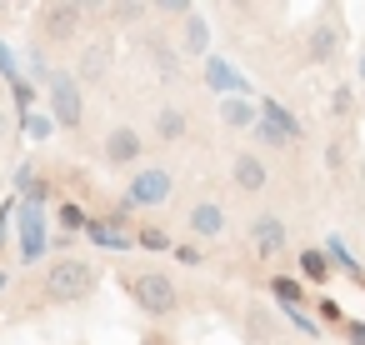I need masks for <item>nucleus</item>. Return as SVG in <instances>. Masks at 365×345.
Returning a JSON list of instances; mask_svg holds the SVG:
<instances>
[{"instance_id": "15", "label": "nucleus", "mask_w": 365, "mask_h": 345, "mask_svg": "<svg viewBox=\"0 0 365 345\" xmlns=\"http://www.w3.org/2000/svg\"><path fill=\"white\" fill-rule=\"evenodd\" d=\"M300 270H305V280H325V275H330V260H325L320 250H305V255H300Z\"/></svg>"}, {"instance_id": "2", "label": "nucleus", "mask_w": 365, "mask_h": 345, "mask_svg": "<svg viewBox=\"0 0 365 345\" xmlns=\"http://www.w3.org/2000/svg\"><path fill=\"white\" fill-rule=\"evenodd\" d=\"M130 300H135L145 315L165 320V315L180 310V285H175L165 270H140V275H130Z\"/></svg>"}, {"instance_id": "4", "label": "nucleus", "mask_w": 365, "mask_h": 345, "mask_svg": "<svg viewBox=\"0 0 365 345\" xmlns=\"http://www.w3.org/2000/svg\"><path fill=\"white\" fill-rule=\"evenodd\" d=\"M101 160L110 165V170H140V160H145V135L135 130V125H110L106 130V140H101Z\"/></svg>"}, {"instance_id": "16", "label": "nucleus", "mask_w": 365, "mask_h": 345, "mask_svg": "<svg viewBox=\"0 0 365 345\" xmlns=\"http://www.w3.org/2000/svg\"><path fill=\"white\" fill-rule=\"evenodd\" d=\"M220 115H225V125H250V120H255V110H250L245 101H225Z\"/></svg>"}, {"instance_id": "21", "label": "nucleus", "mask_w": 365, "mask_h": 345, "mask_svg": "<svg viewBox=\"0 0 365 345\" xmlns=\"http://www.w3.org/2000/svg\"><path fill=\"white\" fill-rule=\"evenodd\" d=\"M345 340H350V345H365V325L350 320V325H345Z\"/></svg>"}, {"instance_id": "6", "label": "nucleus", "mask_w": 365, "mask_h": 345, "mask_svg": "<svg viewBox=\"0 0 365 345\" xmlns=\"http://www.w3.org/2000/svg\"><path fill=\"white\" fill-rule=\"evenodd\" d=\"M110 66H115V46H110V36H96V41L81 46L76 81H81V86H106V81H110Z\"/></svg>"}, {"instance_id": "17", "label": "nucleus", "mask_w": 365, "mask_h": 345, "mask_svg": "<svg viewBox=\"0 0 365 345\" xmlns=\"http://www.w3.org/2000/svg\"><path fill=\"white\" fill-rule=\"evenodd\" d=\"M350 110H355V96H350V86H340V91L330 96V115H340V120H345Z\"/></svg>"}, {"instance_id": "22", "label": "nucleus", "mask_w": 365, "mask_h": 345, "mask_svg": "<svg viewBox=\"0 0 365 345\" xmlns=\"http://www.w3.org/2000/svg\"><path fill=\"white\" fill-rule=\"evenodd\" d=\"M175 255H180L185 265H200V250H195V245H175Z\"/></svg>"}, {"instance_id": "7", "label": "nucleus", "mask_w": 365, "mask_h": 345, "mask_svg": "<svg viewBox=\"0 0 365 345\" xmlns=\"http://www.w3.org/2000/svg\"><path fill=\"white\" fill-rule=\"evenodd\" d=\"M175 190V175L165 165H140L130 175V205H165Z\"/></svg>"}, {"instance_id": "18", "label": "nucleus", "mask_w": 365, "mask_h": 345, "mask_svg": "<svg viewBox=\"0 0 365 345\" xmlns=\"http://www.w3.org/2000/svg\"><path fill=\"white\" fill-rule=\"evenodd\" d=\"M106 16H110V21H145L150 11H145V6H106Z\"/></svg>"}, {"instance_id": "5", "label": "nucleus", "mask_w": 365, "mask_h": 345, "mask_svg": "<svg viewBox=\"0 0 365 345\" xmlns=\"http://www.w3.org/2000/svg\"><path fill=\"white\" fill-rule=\"evenodd\" d=\"M51 110H56V120L66 130H81L86 125V101H81V81L76 76H66V71L51 76Z\"/></svg>"}, {"instance_id": "1", "label": "nucleus", "mask_w": 365, "mask_h": 345, "mask_svg": "<svg viewBox=\"0 0 365 345\" xmlns=\"http://www.w3.org/2000/svg\"><path fill=\"white\" fill-rule=\"evenodd\" d=\"M96 290H101V270H96L86 255H61V260L46 270V280H41V295H46L51 305H86Z\"/></svg>"}, {"instance_id": "24", "label": "nucleus", "mask_w": 365, "mask_h": 345, "mask_svg": "<svg viewBox=\"0 0 365 345\" xmlns=\"http://www.w3.org/2000/svg\"><path fill=\"white\" fill-rule=\"evenodd\" d=\"M360 81H365V56H360Z\"/></svg>"}, {"instance_id": "20", "label": "nucleus", "mask_w": 365, "mask_h": 345, "mask_svg": "<svg viewBox=\"0 0 365 345\" xmlns=\"http://www.w3.org/2000/svg\"><path fill=\"white\" fill-rule=\"evenodd\" d=\"M140 245H150V250H165L170 240H165V230H140Z\"/></svg>"}, {"instance_id": "14", "label": "nucleus", "mask_w": 365, "mask_h": 345, "mask_svg": "<svg viewBox=\"0 0 365 345\" xmlns=\"http://www.w3.org/2000/svg\"><path fill=\"white\" fill-rule=\"evenodd\" d=\"M155 130H160V140H180V135H185V115H180L175 105H165L160 120H155Z\"/></svg>"}, {"instance_id": "13", "label": "nucleus", "mask_w": 365, "mask_h": 345, "mask_svg": "<svg viewBox=\"0 0 365 345\" xmlns=\"http://www.w3.org/2000/svg\"><path fill=\"white\" fill-rule=\"evenodd\" d=\"M245 325H250V340H255V345H275V340H280V325H275V320H270L260 305H250Z\"/></svg>"}, {"instance_id": "23", "label": "nucleus", "mask_w": 365, "mask_h": 345, "mask_svg": "<svg viewBox=\"0 0 365 345\" xmlns=\"http://www.w3.org/2000/svg\"><path fill=\"white\" fill-rule=\"evenodd\" d=\"M275 290H280V295H285V300H300V285H295V280H280V285H275Z\"/></svg>"}, {"instance_id": "10", "label": "nucleus", "mask_w": 365, "mask_h": 345, "mask_svg": "<svg viewBox=\"0 0 365 345\" xmlns=\"http://www.w3.org/2000/svg\"><path fill=\"white\" fill-rule=\"evenodd\" d=\"M250 245H255V255H260V260H275V255L290 245L285 220H280V215H255V220H250Z\"/></svg>"}, {"instance_id": "9", "label": "nucleus", "mask_w": 365, "mask_h": 345, "mask_svg": "<svg viewBox=\"0 0 365 345\" xmlns=\"http://www.w3.org/2000/svg\"><path fill=\"white\" fill-rule=\"evenodd\" d=\"M230 185H235L240 195H265V185H270V165H265L260 155L240 150V155L230 160Z\"/></svg>"}, {"instance_id": "8", "label": "nucleus", "mask_w": 365, "mask_h": 345, "mask_svg": "<svg viewBox=\"0 0 365 345\" xmlns=\"http://www.w3.org/2000/svg\"><path fill=\"white\" fill-rule=\"evenodd\" d=\"M185 225H190V235H200V240H220L225 230H230V210L220 205V200H190V210H185Z\"/></svg>"}, {"instance_id": "11", "label": "nucleus", "mask_w": 365, "mask_h": 345, "mask_svg": "<svg viewBox=\"0 0 365 345\" xmlns=\"http://www.w3.org/2000/svg\"><path fill=\"white\" fill-rule=\"evenodd\" d=\"M335 51H340V26H335V21L310 26V61H315V66H330Z\"/></svg>"}, {"instance_id": "3", "label": "nucleus", "mask_w": 365, "mask_h": 345, "mask_svg": "<svg viewBox=\"0 0 365 345\" xmlns=\"http://www.w3.org/2000/svg\"><path fill=\"white\" fill-rule=\"evenodd\" d=\"M86 6H76V0H56V6H46L41 11V41L46 46H56V51H66L71 41H81V31H86Z\"/></svg>"}, {"instance_id": "19", "label": "nucleus", "mask_w": 365, "mask_h": 345, "mask_svg": "<svg viewBox=\"0 0 365 345\" xmlns=\"http://www.w3.org/2000/svg\"><path fill=\"white\" fill-rule=\"evenodd\" d=\"M325 160H330V170H340V165H345V140H330V150H325Z\"/></svg>"}, {"instance_id": "12", "label": "nucleus", "mask_w": 365, "mask_h": 345, "mask_svg": "<svg viewBox=\"0 0 365 345\" xmlns=\"http://www.w3.org/2000/svg\"><path fill=\"white\" fill-rule=\"evenodd\" d=\"M145 56L155 61V71H160L165 81H180V56L170 51V41H165V36H150V41H145Z\"/></svg>"}]
</instances>
